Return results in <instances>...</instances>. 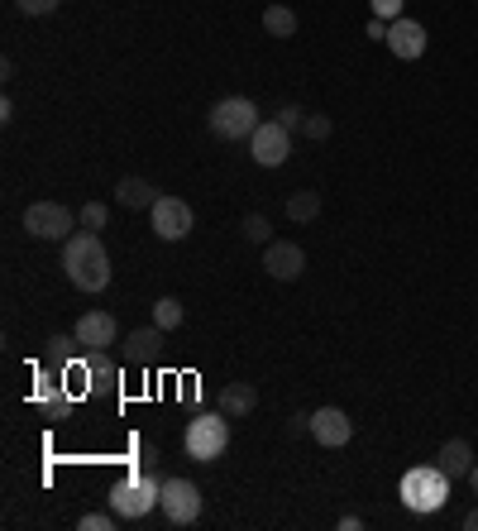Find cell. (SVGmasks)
I'll list each match as a JSON object with an SVG mask.
<instances>
[{
	"label": "cell",
	"mask_w": 478,
	"mask_h": 531,
	"mask_svg": "<svg viewBox=\"0 0 478 531\" xmlns=\"http://www.w3.org/2000/svg\"><path fill=\"white\" fill-rule=\"evenodd\" d=\"M63 268L67 283L77 292H101L110 283V254L101 244V230H77L63 240Z\"/></svg>",
	"instance_id": "cell-1"
},
{
	"label": "cell",
	"mask_w": 478,
	"mask_h": 531,
	"mask_svg": "<svg viewBox=\"0 0 478 531\" xmlns=\"http://www.w3.org/2000/svg\"><path fill=\"white\" fill-rule=\"evenodd\" d=\"M158 493H163V479L134 465V474H125V479H115V484H110L106 503H110V512H115L120 522H144V517L158 508Z\"/></svg>",
	"instance_id": "cell-2"
},
{
	"label": "cell",
	"mask_w": 478,
	"mask_h": 531,
	"mask_svg": "<svg viewBox=\"0 0 478 531\" xmlns=\"http://www.w3.org/2000/svg\"><path fill=\"white\" fill-rule=\"evenodd\" d=\"M450 474L440 465H416V469H407L402 474V508L407 512H416V517H431V512H440L445 503H450Z\"/></svg>",
	"instance_id": "cell-3"
},
{
	"label": "cell",
	"mask_w": 478,
	"mask_h": 531,
	"mask_svg": "<svg viewBox=\"0 0 478 531\" xmlns=\"http://www.w3.org/2000/svg\"><path fill=\"white\" fill-rule=\"evenodd\" d=\"M182 450H187V460H196V465H216L220 455L230 450V417L220 407L192 417L187 431H182Z\"/></svg>",
	"instance_id": "cell-4"
},
{
	"label": "cell",
	"mask_w": 478,
	"mask_h": 531,
	"mask_svg": "<svg viewBox=\"0 0 478 531\" xmlns=\"http://www.w3.org/2000/svg\"><path fill=\"white\" fill-rule=\"evenodd\" d=\"M211 134H220V139H249V134L259 130V106L249 101V96H225V101H216L211 106Z\"/></svg>",
	"instance_id": "cell-5"
},
{
	"label": "cell",
	"mask_w": 478,
	"mask_h": 531,
	"mask_svg": "<svg viewBox=\"0 0 478 531\" xmlns=\"http://www.w3.org/2000/svg\"><path fill=\"white\" fill-rule=\"evenodd\" d=\"M77 216L67 211L63 201H29L24 206V230L34 235V240H67V235H77Z\"/></svg>",
	"instance_id": "cell-6"
},
{
	"label": "cell",
	"mask_w": 478,
	"mask_h": 531,
	"mask_svg": "<svg viewBox=\"0 0 478 531\" xmlns=\"http://www.w3.org/2000/svg\"><path fill=\"white\" fill-rule=\"evenodd\" d=\"M158 508H163V517L173 522V527H192L196 517H201V488L192 484V479H163V493H158Z\"/></svg>",
	"instance_id": "cell-7"
},
{
	"label": "cell",
	"mask_w": 478,
	"mask_h": 531,
	"mask_svg": "<svg viewBox=\"0 0 478 531\" xmlns=\"http://www.w3.org/2000/svg\"><path fill=\"white\" fill-rule=\"evenodd\" d=\"M149 225H153V235H158V240L177 244V240H187V235H192L196 216H192V206H187L182 197H158V201H153V211H149Z\"/></svg>",
	"instance_id": "cell-8"
},
{
	"label": "cell",
	"mask_w": 478,
	"mask_h": 531,
	"mask_svg": "<svg viewBox=\"0 0 478 531\" xmlns=\"http://www.w3.org/2000/svg\"><path fill=\"white\" fill-rule=\"evenodd\" d=\"M249 154L259 168H283L287 154H292V130H283L278 120H263L259 130L249 134Z\"/></svg>",
	"instance_id": "cell-9"
},
{
	"label": "cell",
	"mask_w": 478,
	"mask_h": 531,
	"mask_svg": "<svg viewBox=\"0 0 478 531\" xmlns=\"http://www.w3.org/2000/svg\"><path fill=\"white\" fill-rule=\"evenodd\" d=\"M263 273H268V278H278V283H297V278L306 273L302 244H292V240L263 244Z\"/></svg>",
	"instance_id": "cell-10"
},
{
	"label": "cell",
	"mask_w": 478,
	"mask_h": 531,
	"mask_svg": "<svg viewBox=\"0 0 478 531\" xmlns=\"http://www.w3.org/2000/svg\"><path fill=\"white\" fill-rule=\"evenodd\" d=\"M311 441L326 445V450H340V445L354 441V421L340 407H316L311 412Z\"/></svg>",
	"instance_id": "cell-11"
},
{
	"label": "cell",
	"mask_w": 478,
	"mask_h": 531,
	"mask_svg": "<svg viewBox=\"0 0 478 531\" xmlns=\"http://www.w3.org/2000/svg\"><path fill=\"white\" fill-rule=\"evenodd\" d=\"M72 335L82 340V350H110V345L120 340V326H115L110 311H82L77 326H72Z\"/></svg>",
	"instance_id": "cell-12"
},
{
	"label": "cell",
	"mask_w": 478,
	"mask_h": 531,
	"mask_svg": "<svg viewBox=\"0 0 478 531\" xmlns=\"http://www.w3.org/2000/svg\"><path fill=\"white\" fill-rule=\"evenodd\" d=\"M388 48L402 58V63H412L426 53V24H416L412 15H402V20L388 24Z\"/></svg>",
	"instance_id": "cell-13"
},
{
	"label": "cell",
	"mask_w": 478,
	"mask_h": 531,
	"mask_svg": "<svg viewBox=\"0 0 478 531\" xmlns=\"http://www.w3.org/2000/svg\"><path fill=\"white\" fill-rule=\"evenodd\" d=\"M163 326H139V331H130L125 340H120V354H125V364H153L158 354L168 350L163 345Z\"/></svg>",
	"instance_id": "cell-14"
},
{
	"label": "cell",
	"mask_w": 478,
	"mask_h": 531,
	"mask_svg": "<svg viewBox=\"0 0 478 531\" xmlns=\"http://www.w3.org/2000/svg\"><path fill=\"white\" fill-rule=\"evenodd\" d=\"M34 402H39L44 421H53V426H58V421H67V417H72V407H77V402H72V393L53 383V369L39 378V388H34Z\"/></svg>",
	"instance_id": "cell-15"
},
{
	"label": "cell",
	"mask_w": 478,
	"mask_h": 531,
	"mask_svg": "<svg viewBox=\"0 0 478 531\" xmlns=\"http://www.w3.org/2000/svg\"><path fill=\"white\" fill-rule=\"evenodd\" d=\"M435 465L445 469L450 479H469V469L478 465V460H474V445L464 441V436H450V441L435 450Z\"/></svg>",
	"instance_id": "cell-16"
},
{
	"label": "cell",
	"mask_w": 478,
	"mask_h": 531,
	"mask_svg": "<svg viewBox=\"0 0 478 531\" xmlns=\"http://www.w3.org/2000/svg\"><path fill=\"white\" fill-rule=\"evenodd\" d=\"M163 197L153 182H144V177H120L115 182V201L125 206V211H153V201Z\"/></svg>",
	"instance_id": "cell-17"
},
{
	"label": "cell",
	"mask_w": 478,
	"mask_h": 531,
	"mask_svg": "<svg viewBox=\"0 0 478 531\" xmlns=\"http://www.w3.org/2000/svg\"><path fill=\"white\" fill-rule=\"evenodd\" d=\"M254 407H259V383H225V388H220V412L230 421L249 417Z\"/></svg>",
	"instance_id": "cell-18"
},
{
	"label": "cell",
	"mask_w": 478,
	"mask_h": 531,
	"mask_svg": "<svg viewBox=\"0 0 478 531\" xmlns=\"http://www.w3.org/2000/svg\"><path fill=\"white\" fill-rule=\"evenodd\" d=\"M77 350H82V340H77V335H53V340H48V350H44V369L63 374L67 364L77 359Z\"/></svg>",
	"instance_id": "cell-19"
},
{
	"label": "cell",
	"mask_w": 478,
	"mask_h": 531,
	"mask_svg": "<svg viewBox=\"0 0 478 531\" xmlns=\"http://www.w3.org/2000/svg\"><path fill=\"white\" fill-rule=\"evenodd\" d=\"M263 34L268 39H292L297 34V10L292 5H268L263 10Z\"/></svg>",
	"instance_id": "cell-20"
},
{
	"label": "cell",
	"mask_w": 478,
	"mask_h": 531,
	"mask_svg": "<svg viewBox=\"0 0 478 531\" xmlns=\"http://www.w3.org/2000/svg\"><path fill=\"white\" fill-rule=\"evenodd\" d=\"M321 216V192H292L287 197V221L292 225H311Z\"/></svg>",
	"instance_id": "cell-21"
},
{
	"label": "cell",
	"mask_w": 478,
	"mask_h": 531,
	"mask_svg": "<svg viewBox=\"0 0 478 531\" xmlns=\"http://www.w3.org/2000/svg\"><path fill=\"white\" fill-rule=\"evenodd\" d=\"M187 321V307L177 302V297H158L153 302V326H163V331H177Z\"/></svg>",
	"instance_id": "cell-22"
},
{
	"label": "cell",
	"mask_w": 478,
	"mask_h": 531,
	"mask_svg": "<svg viewBox=\"0 0 478 531\" xmlns=\"http://www.w3.org/2000/svg\"><path fill=\"white\" fill-rule=\"evenodd\" d=\"M87 378H91V388H106V383H115V364L106 359V350H87Z\"/></svg>",
	"instance_id": "cell-23"
},
{
	"label": "cell",
	"mask_w": 478,
	"mask_h": 531,
	"mask_svg": "<svg viewBox=\"0 0 478 531\" xmlns=\"http://www.w3.org/2000/svg\"><path fill=\"white\" fill-rule=\"evenodd\" d=\"M239 235H244L249 244H273V225H268V216H244Z\"/></svg>",
	"instance_id": "cell-24"
},
{
	"label": "cell",
	"mask_w": 478,
	"mask_h": 531,
	"mask_svg": "<svg viewBox=\"0 0 478 531\" xmlns=\"http://www.w3.org/2000/svg\"><path fill=\"white\" fill-rule=\"evenodd\" d=\"M77 221H82V230H106V225H110L106 201H87V206L77 211Z\"/></svg>",
	"instance_id": "cell-25"
},
{
	"label": "cell",
	"mask_w": 478,
	"mask_h": 531,
	"mask_svg": "<svg viewBox=\"0 0 478 531\" xmlns=\"http://www.w3.org/2000/svg\"><path fill=\"white\" fill-rule=\"evenodd\" d=\"M330 130H335V120H330V115H321V111H306V125H302V134H306V139H330Z\"/></svg>",
	"instance_id": "cell-26"
},
{
	"label": "cell",
	"mask_w": 478,
	"mask_h": 531,
	"mask_svg": "<svg viewBox=\"0 0 478 531\" xmlns=\"http://www.w3.org/2000/svg\"><path fill=\"white\" fill-rule=\"evenodd\" d=\"M63 0H15V10H20L24 20H44V15H53Z\"/></svg>",
	"instance_id": "cell-27"
},
{
	"label": "cell",
	"mask_w": 478,
	"mask_h": 531,
	"mask_svg": "<svg viewBox=\"0 0 478 531\" xmlns=\"http://www.w3.org/2000/svg\"><path fill=\"white\" fill-rule=\"evenodd\" d=\"M115 522H120L115 512H87V517H82L77 527H82V531H110V527H115Z\"/></svg>",
	"instance_id": "cell-28"
},
{
	"label": "cell",
	"mask_w": 478,
	"mask_h": 531,
	"mask_svg": "<svg viewBox=\"0 0 478 531\" xmlns=\"http://www.w3.org/2000/svg\"><path fill=\"white\" fill-rule=\"evenodd\" d=\"M278 125H283V130H292V134H302L306 111H302V106H283V111H278Z\"/></svg>",
	"instance_id": "cell-29"
},
{
	"label": "cell",
	"mask_w": 478,
	"mask_h": 531,
	"mask_svg": "<svg viewBox=\"0 0 478 531\" xmlns=\"http://www.w3.org/2000/svg\"><path fill=\"white\" fill-rule=\"evenodd\" d=\"M283 431L292 436V441H297V436H311V412H297V417H287Z\"/></svg>",
	"instance_id": "cell-30"
},
{
	"label": "cell",
	"mask_w": 478,
	"mask_h": 531,
	"mask_svg": "<svg viewBox=\"0 0 478 531\" xmlns=\"http://www.w3.org/2000/svg\"><path fill=\"white\" fill-rule=\"evenodd\" d=\"M373 15H378V20H402V0H373Z\"/></svg>",
	"instance_id": "cell-31"
},
{
	"label": "cell",
	"mask_w": 478,
	"mask_h": 531,
	"mask_svg": "<svg viewBox=\"0 0 478 531\" xmlns=\"http://www.w3.org/2000/svg\"><path fill=\"white\" fill-rule=\"evenodd\" d=\"M134 455H139V460H134L139 469H153V465H158V445H153V441H139V450H134Z\"/></svg>",
	"instance_id": "cell-32"
},
{
	"label": "cell",
	"mask_w": 478,
	"mask_h": 531,
	"mask_svg": "<svg viewBox=\"0 0 478 531\" xmlns=\"http://www.w3.org/2000/svg\"><path fill=\"white\" fill-rule=\"evenodd\" d=\"M364 34H369L373 44H388V20H378V15H373V20H369V29H364Z\"/></svg>",
	"instance_id": "cell-33"
},
{
	"label": "cell",
	"mask_w": 478,
	"mask_h": 531,
	"mask_svg": "<svg viewBox=\"0 0 478 531\" xmlns=\"http://www.w3.org/2000/svg\"><path fill=\"white\" fill-rule=\"evenodd\" d=\"M464 531H478V508H474V512H464Z\"/></svg>",
	"instance_id": "cell-34"
},
{
	"label": "cell",
	"mask_w": 478,
	"mask_h": 531,
	"mask_svg": "<svg viewBox=\"0 0 478 531\" xmlns=\"http://www.w3.org/2000/svg\"><path fill=\"white\" fill-rule=\"evenodd\" d=\"M469 484H474V498H478V465L469 469Z\"/></svg>",
	"instance_id": "cell-35"
}]
</instances>
